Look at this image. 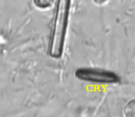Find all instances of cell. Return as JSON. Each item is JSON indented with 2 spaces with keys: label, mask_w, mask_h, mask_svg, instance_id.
Returning <instances> with one entry per match:
<instances>
[{
  "label": "cell",
  "mask_w": 135,
  "mask_h": 117,
  "mask_svg": "<svg viewBox=\"0 0 135 117\" xmlns=\"http://www.w3.org/2000/svg\"><path fill=\"white\" fill-rule=\"evenodd\" d=\"M70 6V1H58L55 6L48 48L49 55L52 58H60L64 53L69 21Z\"/></svg>",
  "instance_id": "1"
},
{
  "label": "cell",
  "mask_w": 135,
  "mask_h": 117,
  "mask_svg": "<svg viewBox=\"0 0 135 117\" xmlns=\"http://www.w3.org/2000/svg\"><path fill=\"white\" fill-rule=\"evenodd\" d=\"M75 77L83 82L98 84H116L120 78L116 72L99 68H80L75 71Z\"/></svg>",
  "instance_id": "2"
},
{
  "label": "cell",
  "mask_w": 135,
  "mask_h": 117,
  "mask_svg": "<svg viewBox=\"0 0 135 117\" xmlns=\"http://www.w3.org/2000/svg\"><path fill=\"white\" fill-rule=\"evenodd\" d=\"M125 115L127 117H135V100L132 101L125 107Z\"/></svg>",
  "instance_id": "3"
}]
</instances>
